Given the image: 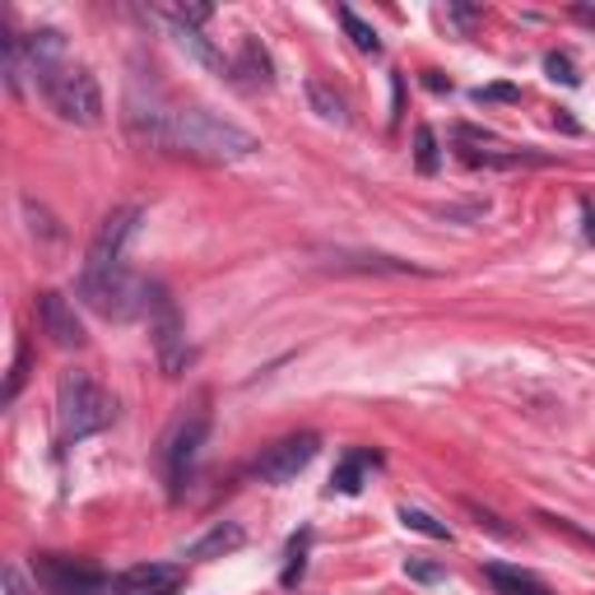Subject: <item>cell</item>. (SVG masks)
Masks as SVG:
<instances>
[{"instance_id":"obj_1","label":"cell","mask_w":595,"mask_h":595,"mask_svg":"<svg viewBox=\"0 0 595 595\" xmlns=\"http://www.w3.org/2000/svg\"><path fill=\"white\" fill-rule=\"evenodd\" d=\"M121 126L140 149L177 153V159H196V163H242L261 153V140L242 131L238 121H228L210 108H177V102L140 89L126 93Z\"/></svg>"},{"instance_id":"obj_2","label":"cell","mask_w":595,"mask_h":595,"mask_svg":"<svg viewBox=\"0 0 595 595\" xmlns=\"http://www.w3.org/2000/svg\"><path fill=\"white\" fill-rule=\"evenodd\" d=\"M117 419V396L102 381H93L89 373H61L57 381V428L61 443H85V437L112 428Z\"/></svg>"},{"instance_id":"obj_3","label":"cell","mask_w":595,"mask_h":595,"mask_svg":"<svg viewBox=\"0 0 595 595\" xmlns=\"http://www.w3.org/2000/svg\"><path fill=\"white\" fill-rule=\"evenodd\" d=\"M38 89L47 98V108L57 112L61 121H70V126H98L102 121V89H98L89 66H70L66 61L57 70L38 75Z\"/></svg>"},{"instance_id":"obj_4","label":"cell","mask_w":595,"mask_h":595,"mask_svg":"<svg viewBox=\"0 0 595 595\" xmlns=\"http://www.w3.org/2000/svg\"><path fill=\"white\" fill-rule=\"evenodd\" d=\"M140 317L149 321V345L159 354L163 377H182L191 364V345H187L182 313H177V303L163 284H145V313Z\"/></svg>"},{"instance_id":"obj_5","label":"cell","mask_w":595,"mask_h":595,"mask_svg":"<svg viewBox=\"0 0 595 595\" xmlns=\"http://www.w3.org/2000/svg\"><path fill=\"white\" fill-rule=\"evenodd\" d=\"M205 437H210V409H205V400L187 414H177L172 428L163 433V443H159V470L168 479V494L172 498H182V488L191 479V465L205 447Z\"/></svg>"},{"instance_id":"obj_6","label":"cell","mask_w":595,"mask_h":595,"mask_svg":"<svg viewBox=\"0 0 595 595\" xmlns=\"http://www.w3.org/2000/svg\"><path fill=\"white\" fill-rule=\"evenodd\" d=\"M33 577L51 595H126V577L102 573V567L85 558H66V554H42L33 563Z\"/></svg>"},{"instance_id":"obj_7","label":"cell","mask_w":595,"mask_h":595,"mask_svg":"<svg viewBox=\"0 0 595 595\" xmlns=\"http://www.w3.org/2000/svg\"><path fill=\"white\" fill-rule=\"evenodd\" d=\"M140 210L136 205H121V210H112L108 219L98 224V232H93V242H89V251H85V279H102V275H117V270H126V251H131V238L140 232Z\"/></svg>"},{"instance_id":"obj_8","label":"cell","mask_w":595,"mask_h":595,"mask_svg":"<svg viewBox=\"0 0 595 595\" xmlns=\"http://www.w3.org/2000/svg\"><path fill=\"white\" fill-rule=\"evenodd\" d=\"M317 452H321L317 433H289V437H279V443H270L261 456H256L247 475L261 479V484H289L317 460Z\"/></svg>"},{"instance_id":"obj_9","label":"cell","mask_w":595,"mask_h":595,"mask_svg":"<svg viewBox=\"0 0 595 595\" xmlns=\"http://www.w3.org/2000/svg\"><path fill=\"white\" fill-rule=\"evenodd\" d=\"M38 321H42V335L57 349H85L89 345L85 321L75 317V307L66 303V294H42L38 298Z\"/></svg>"},{"instance_id":"obj_10","label":"cell","mask_w":595,"mask_h":595,"mask_svg":"<svg viewBox=\"0 0 595 595\" xmlns=\"http://www.w3.org/2000/svg\"><path fill=\"white\" fill-rule=\"evenodd\" d=\"M126 577V595H177L182 591V567L172 563H140Z\"/></svg>"},{"instance_id":"obj_11","label":"cell","mask_w":595,"mask_h":595,"mask_svg":"<svg viewBox=\"0 0 595 595\" xmlns=\"http://www.w3.org/2000/svg\"><path fill=\"white\" fill-rule=\"evenodd\" d=\"M330 270H364V275H428L424 266H409L396 261V256H381V251H330Z\"/></svg>"},{"instance_id":"obj_12","label":"cell","mask_w":595,"mask_h":595,"mask_svg":"<svg viewBox=\"0 0 595 595\" xmlns=\"http://www.w3.org/2000/svg\"><path fill=\"white\" fill-rule=\"evenodd\" d=\"M484 582L498 595H554V586L545 577H535L516 563H484Z\"/></svg>"},{"instance_id":"obj_13","label":"cell","mask_w":595,"mask_h":595,"mask_svg":"<svg viewBox=\"0 0 595 595\" xmlns=\"http://www.w3.org/2000/svg\"><path fill=\"white\" fill-rule=\"evenodd\" d=\"M381 470V456L368 452V447H354L340 456V465H335V475H330V494H358V488L368 484V475Z\"/></svg>"},{"instance_id":"obj_14","label":"cell","mask_w":595,"mask_h":595,"mask_svg":"<svg viewBox=\"0 0 595 595\" xmlns=\"http://www.w3.org/2000/svg\"><path fill=\"white\" fill-rule=\"evenodd\" d=\"M168 33L177 38V47H182V51H191V57H196L205 70H215L219 80H224V75H232V61H228L224 51H219L210 38H205L200 29H187V23H172V19H168Z\"/></svg>"},{"instance_id":"obj_15","label":"cell","mask_w":595,"mask_h":595,"mask_svg":"<svg viewBox=\"0 0 595 595\" xmlns=\"http://www.w3.org/2000/svg\"><path fill=\"white\" fill-rule=\"evenodd\" d=\"M232 75H247L251 85H275L270 51L261 47V38H256V33H242V42H238V61H232Z\"/></svg>"},{"instance_id":"obj_16","label":"cell","mask_w":595,"mask_h":595,"mask_svg":"<svg viewBox=\"0 0 595 595\" xmlns=\"http://www.w3.org/2000/svg\"><path fill=\"white\" fill-rule=\"evenodd\" d=\"M307 102H313V112H317L321 121L349 126V102H345V93H335L326 80H307Z\"/></svg>"},{"instance_id":"obj_17","label":"cell","mask_w":595,"mask_h":595,"mask_svg":"<svg viewBox=\"0 0 595 595\" xmlns=\"http://www.w3.org/2000/svg\"><path fill=\"white\" fill-rule=\"evenodd\" d=\"M242 526L238 522H228V526H215L210 535H205V539H196V545L187 549V558H219V554H228V549H238L242 545Z\"/></svg>"},{"instance_id":"obj_18","label":"cell","mask_w":595,"mask_h":595,"mask_svg":"<svg viewBox=\"0 0 595 595\" xmlns=\"http://www.w3.org/2000/svg\"><path fill=\"white\" fill-rule=\"evenodd\" d=\"M460 163L470 168H522V163H549L545 153H475V149H460Z\"/></svg>"},{"instance_id":"obj_19","label":"cell","mask_w":595,"mask_h":595,"mask_svg":"<svg viewBox=\"0 0 595 595\" xmlns=\"http://www.w3.org/2000/svg\"><path fill=\"white\" fill-rule=\"evenodd\" d=\"M340 23H345V33H349V42H354L358 51H368V57H381V38H377L373 23H364L349 6H340Z\"/></svg>"},{"instance_id":"obj_20","label":"cell","mask_w":595,"mask_h":595,"mask_svg":"<svg viewBox=\"0 0 595 595\" xmlns=\"http://www.w3.org/2000/svg\"><path fill=\"white\" fill-rule=\"evenodd\" d=\"M307 545H313V530H298L289 539V563H284V573H279L284 586H298L303 582V573H307Z\"/></svg>"},{"instance_id":"obj_21","label":"cell","mask_w":595,"mask_h":595,"mask_svg":"<svg viewBox=\"0 0 595 595\" xmlns=\"http://www.w3.org/2000/svg\"><path fill=\"white\" fill-rule=\"evenodd\" d=\"M400 526L405 530H419V535H428V539H447V545H452V530L443 526V522H437V516H428V512H419V507H400Z\"/></svg>"},{"instance_id":"obj_22","label":"cell","mask_w":595,"mask_h":595,"mask_svg":"<svg viewBox=\"0 0 595 595\" xmlns=\"http://www.w3.org/2000/svg\"><path fill=\"white\" fill-rule=\"evenodd\" d=\"M414 168H419L424 177L437 172V136L428 131V126H419V131H414Z\"/></svg>"},{"instance_id":"obj_23","label":"cell","mask_w":595,"mask_h":595,"mask_svg":"<svg viewBox=\"0 0 595 595\" xmlns=\"http://www.w3.org/2000/svg\"><path fill=\"white\" fill-rule=\"evenodd\" d=\"M215 10L210 6H172V10H163V19H172V23H187V29H200L205 19H210Z\"/></svg>"},{"instance_id":"obj_24","label":"cell","mask_w":595,"mask_h":595,"mask_svg":"<svg viewBox=\"0 0 595 595\" xmlns=\"http://www.w3.org/2000/svg\"><path fill=\"white\" fill-rule=\"evenodd\" d=\"M23 377H29V345H19V354H14V368H10V381H6V405L19 396Z\"/></svg>"},{"instance_id":"obj_25","label":"cell","mask_w":595,"mask_h":595,"mask_svg":"<svg viewBox=\"0 0 595 595\" xmlns=\"http://www.w3.org/2000/svg\"><path fill=\"white\" fill-rule=\"evenodd\" d=\"M405 573L414 577V582H443L447 573L437 563H424V558H405Z\"/></svg>"},{"instance_id":"obj_26","label":"cell","mask_w":595,"mask_h":595,"mask_svg":"<svg viewBox=\"0 0 595 595\" xmlns=\"http://www.w3.org/2000/svg\"><path fill=\"white\" fill-rule=\"evenodd\" d=\"M545 70L554 75V80H563V85H577V80H582L577 66L567 61V57H558V51H554V57H545Z\"/></svg>"},{"instance_id":"obj_27","label":"cell","mask_w":595,"mask_h":595,"mask_svg":"<svg viewBox=\"0 0 595 595\" xmlns=\"http://www.w3.org/2000/svg\"><path fill=\"white\" fill-rule=\"evenodd\" d=\"M6 586H10V595H29V591H23V582H19V567L14 563L6 567Z\"/></svg>"},{"instance_id":"obj_28","label":"cell","mask_w":595,"mask_h":595,"mask_svg":"<svg viewBox=\"0 0 595 595\" xmlns=\"http://www.w3.org/2000/svg\"><path fill=\"white\" fill-rule=\"evenodd\" d=\"M475 98H479V102H484V98H516V89H512V85H498V89H479Z\"/></svg>"},{"instance_id":"obj_29","label":"cell","mask_w":595,"mask_h":595,"mask_svg":"<svg viewBox=\"0 0 595 595\" xmlns=\"http://www.w3.org/2000/svg\"><path fill=\"white\" fill-rule=\"evenodd\" d=\"M447 14H452V19H460V23H475V19H479V10H460V6H452Z\"/></svg>"},{"instance_id":"obj_30","label":"cell","mask_w":595,"mask_h":595,"mask_svg":"<svg viewBox=\"0 0 595 595\" xmlns=\"http://www.w3.org/2000/svg\"><path fill=\"white\" fill-rule=\"evenodd\" d=\"M582 215H586V238L595 242V210H591V205H586V210H582Z\"/></svg>"}]
</instances>
